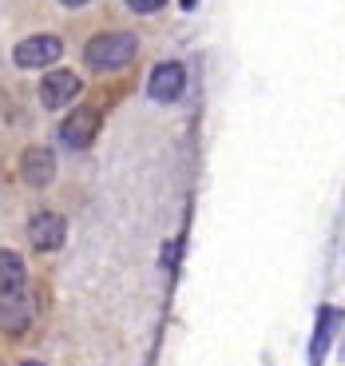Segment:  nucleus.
Masks as SVG:
<instances>
[{"label": "nucleus", "instance_id": "9b49d317", "mask_svg": "<svg viewBox=\"0 0 345 366\" xmlns=\"http://www.w3.org/2000/svg\"><path fill=\"white\" fill-rule=\"evenodd\" d=\"M167 0H128V9L131 12H139V16H151V12H159Z\"/></svg>", "mask_w": 345, "mask_h": 366}, {"label": "nucleus", "instance_id": "9d476101", "mask_svg": "<svg viewBox=\"0 0 345 366\" xmlns=\"http://www.w3.org/2000/svg\"><path fill=\"white\" fill-rule=\"evenodd\" d=\"M337 319H341V315H337L334 307H326V311H321V322H318V339H314V366L321 362V355H326L329 339L337 335Z\"/></svg>", "mask_w": 345, "mask_h": 366}, {"label": "nucleus", "instance_id": "ddd939ff", "mask_svg": "<svg viewBox=\"0 0 345 366\" xmlns=\"http://www.w3.org/2000/svg\"><path fill=\"white\" fill-rule=\"evenodd\" d=\"M20 366H40V362H20Z\"/></svg>", "mask_w": 345, "mask_h": 366}, {"label": "nucleus", "instance_id": "f03ea898", "mask_svg": "<svg viewBox=\"0 0 345 366\" xmlns=\"http://www.w3.org/2000/svg\"><path fill=\"white\" fill-rule=\"evenodd\" d=\"M60 52H64V40L52 36V32H40V36L20 40L12 60H16V68H48L60 60Z\"/></svg>", "mask_w": 345, "mask_h": 366}, {"label": "nucleus", "instance_id": "423d86ee", "mask_svg": "<svg viewBox=\"0 0 345 366\" xmlns=\"http://www.w3.org/2000/svg\"><path fill=\"white\" fill-rule=\"evenodd\" d=\"M28 322H32V295H28V287L12 295H0V330L20 335Z\"/></svg>", "mask_w": 345, "mask_h": 366}, {"label": "nucleus", "instance_id": "0eeeda50", "mask_svg": "<svg viewBox=\"0 0 345 366\" xmlns=\"http://www.w3.org/2000/svg\"><path fill=\"white\" fill-rule=\"evenodd\" d=\"M76 92H80V76L60 68V72L44 76V84H40V104H44V108H60V104L76 100Z\"/></svg>", "mask_w": 345, "mask_h": 366}, {"label": "nucleus", "instance_id": "6e6552de", "mask_svg": "<svg viewBox=\"0 0 345 366\" xmlns=\"http://www.w3.org/2000/svg\"><path fill=\"white\" fill-rule=\"evenodd\" d=\"M20 172H24V179L32 183V187H44V183H52L56 175V159L48 147H28L24 159H20Z\"/></svg>", "mask_w": 345, "mask_h": 366}, {"label": "nucleus", "instance_id": "1a4fd4ad", "mask_svg": "<svg viewBox=\"0 0 345 366\" xmlns=\"http://www.w3.org/2000/svg\"><path fill=\"white\" fill-rule=\"evenodd\" d=\"M28 287V274H24V259L16 251H0V295H12V291H24Z\"/></svg>", "mask_w": 345, "mask_h": 366}, {"label": "nucleus", "instance_id": "f8f14e48", "mask_svg": "<svg viewBox=\"0 0 345 366\" xmlns=\"http://www.w3.org/2000/svg\"><path fill=\"white\" fill-rule=\"evenodd\" d=\"M60 4H68V9H80V4H88V0H60Z\"/></svg>", "mask_w": 345, "mask_h": 366}, {"label": "nucleus", "instance_id": "39448f33", "mask_svg": "<svg viewBox=\"0 0 345 366\" xmlns=\"http://www.w3.org/2000/svg\"><path fill=\"white\" fill-rule=\"evenodd\" d=\"M64 239H68V227L56 211H40V215L28 219V243L36 251H56Z\"/></svg>", "mask_w": 345, "mask_h": 366}, {"label": "nucleus", "instance_id": "20e7f679", "mask_svg": "<svg viewBox=\"0 0 345 366\" xmlns=\"http://www.w3.org/2000/svg\"><path fill=\"white\" fill-rule=\"evenodd\" d=\"M182 88H187V68L175 64V60H163V64L151 68V80H147V92H151V100L159 104H171L182 96Z\"/></svg>", "mask_w": 345, "mask_h": 366}, {"label": "nucleus", "instance_id": "f257e3e1", "mask_svg": "<svg viewBox=\"0 0 345 366\" xmlns=\"http://www.w3.org/2000/svg\"><path fill=\"white\" fill-rule=\"evenodd\" d=\"M135 52H139V40L131 32H103V36H96L83 48V64L111 72V68H123Z\"/></svg>", "mask_w": 345, "mask_h": 366}, {"label": "nucleus", "instance_id": "7ed1b4c3", "mask_svg": "<svg viewBox=\"0 0 345 366\" xmlns=\"http://www.w3.org/2000/svg\"><path fill=\"white\" fill-rule=\"evenodd\" d=\"M96 132H100V112L96 108H76L72 116L60 124V144L72 147V152H83V147H91Z\"/></svg>", "mask_w": 345, "mask_h": 366}]
</instances>
